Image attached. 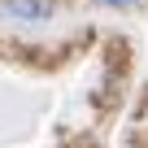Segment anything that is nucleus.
<instances>
[{
  "mask_svg": "<svg viewBox=\"0 0 148 148\" xmlns=\"http://www.w3.org/2000/svg\"><path fill=\"white\" fill-rule=\"evenodd\" d=\"M5 9L22 22H44L52 13V0H5Z\"/></svg>",
  "mask_w": 148,
  "mask_h": 148,
  "instance_id": "nucleus-1",
  "label": "nucleus"
},
{
  "mask_svg": "<svg viewBox=\"0 0 148 148\" xmlns=\"http://www.w3.org/2000/svg\"><path fill=\"white\" fill-rule=\"evenodd\" d=\"M100 5H118V9H126V5H135V0H100Z\"/></svg>",
  "mask_w": 148,
  "mask_h": 148,
  "instance_id": "nucleus-2",
  "label": "nucleus"
}]
</instances>
